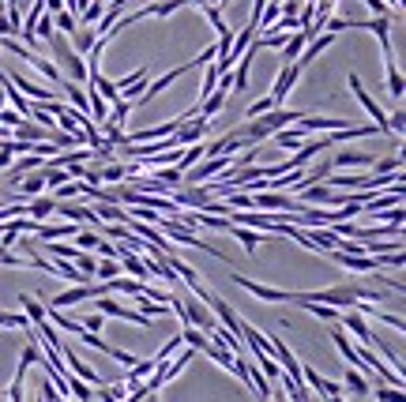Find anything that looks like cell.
<instances>
[{
	"label": "cell",
	"instance_id": "cell-14",
	"mask_svg": "<svg viewBox=\"0 0 406 402\" xmlns=\"http://www.w3.org/2000/svg\"><path fill=\"white\" fill-rule=\"evenodd\" d=\"M203 135H207V120L203 117H192V120H185V124L177 128L173 143H177V147H192V143H203Z\"/></svg>",
	"mask_w": 406,
	"mask_h": 402
},
{
	"label": "cell",
	"instance_id": "cell-18",
	"mask_svg": "<svg viewBox=\"0 0 406 402\" xmlns=\"http://www.w3.org/2000/svg\"><path fill=\"white\" fill-rule=\"evenodd\" d=\"M53 211H57L53 196H34V199H27V219L38 222V226H42L45 219H53Z\"/></svg>",
	"mask_w": 406,
	"mask_h": 402
},
{
	"label": "cell",
	"instance_id": "cell-37",
	"mask_svg": "<svg viewBox=\"0 0 406 402\" xmlns=\"http://www.w3.org/2000/svg\"><path fill=\"white\" fill-rule=\"evenodd\" d=\"M53 34H57V30H53V15H49V12H42V15H38V23H34V38L49 42Z\"/></svg>",
	"mask_w": 406,
	"mask_h": 402
},
{
	"label": "cell",
	"instance_id": "cell-27",
	"mask_svg": "<svg viewBox=\"0 0 406 402\" xmlns=\"http://www.w3.org/2000/svg\"><path fill=\"white\" fill-rule=\"evenodd\" d=\"M94 395H98V402H124L128 388L124 383H102V388H94Z\"/></svg>",
	"mask_w": 406,
	"mask_h": 402
},
{
	"label": "cell",
	"instance_id": "cell-7",
	"mask_svg": "<svg viewBox=\"0 0 406 402\" xmlns=\"http://www.w3.org/2000/svg\"><path fill=\"white\" fill-rule=\"evenodd\" d=\"M196 68H203V60H200V57H192L188 64H181V68H173V71H166V76H158L155 83H150L147 91L139 94V102H150V98H158V94H162L166 87H173V83H177V79H181V76H188V71H196Z\"/></svg>",
	"mask_w": 406,
	"mask_h": 402
},
{
	"label": "cell",
	"instance_id": "cell-33",
	"mask_svg": "<svg viewBox=\"0 0 406 402\" xmlns=\"http://www.w3.org/2000/svg\"><path fill=\"white\" fill-rule=\"evenodd\" d=\"M71 241L79 245V252H94V248L102 245V233H94V230H79Z\"/></svg>",
	"mask_w": 406,
	"mask_h": 402
},
{
	"label": "cell",
	"instance_id": "cell-24",
	"mask_svg": "<svg viewBox=\"0 0 406 402\" xmlns=\"http://www.w3.org/2000/svg\"><path fill=\"white\" fill-rule=\"evenodd\" d=\"M331 339H335V346H339V353H342V357L350 361V368H357V372H361V361H357V353H354V342H350V335L342 331L339 324H335V331H331Z\"/></svg>",
	"mask_w": 406,
	"mask_h": 402
},
{
	"label": "cell",
	"instance_id": "cell-11",
	"mask_svg": "<svg viewBox=\"0 0 406 402\" xmlns=\"http://www.w3.org/2000/svg\"><path fill=\"white\" fill-rule=\"evenodd\" d=\"M328 256L339 263V267L354 271V275H372V271H380L376 256H346V252H328Z\"/></svg>",
	"mask_w": 406,
	"mask_h": 402
},
{
	"label": "cell",
	"instance_id": "cell-26",
	"mask_svg": "<svg viewBox=\"0 0 406 402\" xmlns=\"http://www.w3.org/2000/svg\"><path fill=\"white\" fill-rule=\"evenodd\" d=\"M181 342L188 346V350H196V353H207V335L203 331H196V327H181Z\"/></svg>",
	"mask_w": 406,
	"mask_h": 402
},
{
	"label": "cell",
	"instance_id": "cell-3",
	"mask_svg": "<svg viewBox=\"0 0 406 402\" xmlns=\"http://www.w3.org/2000/svg\"><path fill=\"white\" fill-rule=\"evenodd\" d=\"M60 361H65L68 376H76V380H83V383H87V388H102V383H106V380H102V376H98V372H94V368H91V365H87V361H83V357H79V353H76V350H71V346H60Z\"/></svg>",
	"mask_w": 406,
	"mask_h": 402
},
{
	"label": "cell",
	"instance_id": "cell-25",
	"mask_svg": "<svg viewBox=\"0 0 406 402\" xmlns=\"http://www.w3.org/2000/svg\"><path fill=\"white\" fill-rule=\"evenodd\" d=\"M155 368H158V361H155V357H147V361H135V365L128 368V376H124V383H143L150 372H155Z\"/></svg>",
	"mask_w": 406,
	"mask_h": 402
},
{
	"label": "cell",
	"instance_id": "cell-47",
	"mask_svg": "<svg viewBox=\"0 0 406 402\" xmlns=\"http://www.w3.org/2000/svg\"><path fill=\"white\" fill-rule=\"evenodd\" d=\"M102 4H106V0H102ZM109 4H113V0H109Z\"/></svg>",
	"mask_w": 406,
	"mask_h": 402
},
{
	"label": "cell",
	"instance_id": "cell-35",
	"mask_svg": "<svg viewBox=\"0 0 406 402\" xmlns=\"http://www.w3.org/2000/svg\"><path fill=\"white\" fill-rule=\"evenodd\" d=\"M181 8H185V0H158V4H150V15H155V19H166V15L181 12Z\"/></svg>",
	"mask_w": 406,
	"mask_h": 402
},
{
	"label": "cell",
	"instance_id": "cell-39",
	"mask_svg": "<svg viewBox=\"0 0 406 402\" xmlns=\"http://www.w3.org/2000/svg\"><path fill=\"white\" fill-rule=\"evenodd\" d=\"M301 309L313 312V316H320V320H328V324H339V312H335V309H328V304H313V301H305Z\"/></svg>",
	"mask_w": 406,
	"mask_h": 402
},
{
	"label": "cell",
	"instance_id": "cell-1",
	"mask_svg": "<svg viewBox=\"0 0 406 402\" xmlns=\"http://www.w3.org/2000/svg\"><path fill=\"white\" fill-rule=\"evenodd\" d=\"M301 117H305V109H286L282 106V109H271V113H264V117H252L245 128H237V135H241L245 143H252V147H256V143L271 139V135L282 132V128H293Z\"/></svg>",
	"mask_w": 406,
	"mask_h": 402
},
{
	"label": "cell",
	"instance_id": "cell-19",
	"mask_svg": "<svg viewBox=\"0 0 406 402\" xmlns=\"http://www.w3.org/2000/svg\"><path fill=\"white\" fill-rule=\"evenodd\" d=\"M384 76H387V94H392L395 102H403L406 79H403V71H399V64H395V57H384Z\"/></svg>",
	"mask_w": 406,
	"mask_h": 402
},
{
	"label": "cell",
	"instance_id": "cell-9",
	"mask_svg": "<svg viewBox=\"0 0 406 402\" xmlns=\"http://www.w3.org/2000/svg\"><path fill=\"white\" fill-rule=\"evenodd\" d=\"M350 124H354L350 117H313V113H305L297 120V128L305 135L308 132H342V128H350Z\"/></svg>",
	"mask_w": 406,
	"mask_h": 402
},
{
	"label": "cell",
	"instance_id": "cell-23",
	"mask_svg": "<svg viewBox=\"0 0 406 402\" xmlns=\"http://www.w3.org/2000/svg\"><path fill=\"white\" fill-rule=\"evenodd\" d=\"M305 45H308V34H305V30H293V34L286 38V45H282L278 53H282V60H286V64H293V60L301 57V49H305Z\"/></svg>",
	"mask_w": 406,
	"mask_h": 402
},
{
	"label": "cell",
	"instance_id": "cell-12",
	"mask_svg": "<svg viewBox=\"0 0 406 402\" xmlns=\"http://www.w3.org/2000/svg\"><path fill=\"white\" fill-rule=\"evenodd\" d=\"M34 196H45V177H42V170H34V173H27V177H19V181H15V199H19V203H27V199H34Z\"/></svg>",
	"mask_w": 406,
	"mask_h": 402
},
{
	"label": "cell",
	"instance_id": "cell-29",
	"mask_svg": "<svg viewBox=\"0 0 406 402\" xmlns=\"http://www.w3.org/2000/svg\"><path fill=\"white\" fill-rule=\"evenodd\" d=\"M53 30H57V34H65V38H71L79 30V19L71 12H57V15H53Z\"/></svg>",
	"mask_w": 406,
	"mask_h": 402
},
{
	"label": "cell",
	"instance_id": "cell-17",
	"mask_svg": "<svg viewBox=\"0 0 406 402\" xmlns=\"http://www.w3.org/2000/svg\"><path fill=\"white\" fill-rule=\"evenodd\" d=\"M342 391H350L354 399H369V395H372V383H369V376H365V372H357V368H346Z\"/></svg>",
	"mask_w": 406,
	"mask_h": 402
},
{
	"label": "cell",
	"instance_id": "cell-16",
	"mask_svg": "<svg viewBox=\"0 0 406 402\" xmlns=\"http://www.w3.org/2000/svg\"><path fill=\"white\" fill-rule=\"evenodd\" d=\"M376 158L369 150H342V155L331 158V170H361V166H372Z\"/></svg>",
	"mask_w": 406,
	"mask_h": 402
},
{
	"label": "cell",
	"instance_id": "cell-44",
	"mask_svg": "<svg viewBox=\"0 0 406 402\" xmlns=\"http://www.w3.org/2000/svg\"><path fill=\"white\" fill-rule=\"evenodd\" d=\"M15 34H19V30L8 23V15H0V38H15Z\"/></svg>",
	"mask_w": 406,
	"mask_h": 402
},
{
	"label": "cell",
	"instance_id": "cell-28",
	"mask_svg": "<svg viewBox=\"0 0 406 402\" xmlns=\"http://www.w3.org/2000/svg\"><path fill=\"white\" fill-rule=\"evenodd\" d=\"M113 278H121V263L117 260H98V267H94V282H113Z\"/></svg>",
	"mask_w": 406,
	"mask_h": 402
},
{
	"label": "cell",
	"instance_id": "cell-10",
	"mask_svg": "<svg viewBox=\"0 0 406 402\" xmlns=\"http://www.w3.org/2000/svg\"><path fill=\"white\" fill-rule=\"evenodd\" d=\"M252 207H260L264 214L293 211V196H286V192H252Z\"/></svg>",
	"mask_w": 406,
	"mask_h": 402
},
{
	"label": "cell",
	"instance_id": "cell-38",
	"mask_svg": "<svg viewBox=\"0 0 406 402\" xmlns=\"http://www.w3.org/2000/svg\"><path fill=\"white\" fill-rule=\"evenodd\" d=\"M143 286H147V282H135V278H113V282H109V293L117 289V293H132L135 297Z\"/></svg>",
	"mask_w": 406,
	"mask_h": 402
},
{
	"label": "cell",
	"instance_id": "cell-13",
	"mask_svg": "<svg viewBox=\"0 0 406 402\" xmlns=\"http://www.w3.org/2000/svg\"><path fill=\"white\" fill-rule=\"evenodd\" d=\"M331 42H335V34H316V38H313V42H308V45H305V49H301V57H297V60H293V64H297V68H301V71H305V68H308V64H313V60H320V57H324V53H328V49H331Z\"/></svg>",
	"mask_w": 406,
	"mask_h": 402
},
{
	"label": "cell",
	"instance_id": "cell-2",
	"mask_svg": "<svg viewBox=\"0 0 406 402\" xmlns=\"http://www.w3.org/2000/svg\"><path fill=\"white\" fill-rule=\"evenodd\" d=\"M49 45H53V64H57V71H68L71 83L83 87V83H87V60H83V57H76V49L68 45V38H65V34H53V38H49Z\"/></svg>",
	"mask_w": 406,
	"mask_h": 402
},
{
	"label": "cell",
	"instance_id": "cell-31",
	"mask_svg": "<svg viewBox=\"0 0 406 402\" xmlns=\"http://www.w3.org/2000/svg\"><path fill=\"white\" fill-rule=\"evenodd\" d=\"M65 391H68L76 402H91V399H94V388H87V383L76 380V376H68V380H65Z\"/></svg>",
	"mask_w": 406,
	"mask_h": 402
},
{
	"label": "cell",
	"instance_id": "cell-20",
	"mask_svg": "<svg viewBox=\"0 0 406 402\" xmlns=\"http://www.w3.org/2000/svg\"><path fill=\"white\" fill-rule=\"evenodd\" d=\"M229 233H234V237L241 241L249 256H256V248L264 245V241H271V233H256V230H245V226H229Z\"/></svg>",
	"mask_w": 406,
	"mask_h": 402
},
{
	"label": "cell",
	"instance_id": "cell-32",
	"mask_svg": "<svg viewBox=\"0 0 406 402\" xmlns=\"http://www.w3.org/2000/svg\"><path fill=\"white\" fill-rule=\"evenodd\" d=\"M376 177H392V173H403V155H392V158H376L372 162Z\"/></svg>",
	"mask_w": 406,
	"mask_h": 402
},
{
	"label": "cell",
	"instance_id": "cell-40",
	"mask_svg": "<svg viewBox=\"0 0 406 402\" xmlns=\"http://www.w3.org/2000/svg\"><path fill=\"white\" fill-rule=\"evenodd\" d=\"M203 15H207V23L214 27V34H226V19H222V8H203Z\"/></svg>",
	"mask_w": 406,
	"mask_h": 402
},
{
	"label": "cell",
	"instance_id": "cell-22",
	"mask_svg": "<svg viewBox=\"0 0 406 402\" xmlns=\"http://www.w3.org/2000/svg\"><path fill=\"white\" fill-rule=\"evenodd\" d=\"M19 304H23V316H27V324H30V327L45 324V304L38 301V297H30V293H19Z\"/></svg>",
	"mask_w": 406,
	"mask_h": 402
},
{
	"label": "cell",
	"instance_id": "cell-45",
	"mask_svg": "<svg viewBox=\"0 0 406 402\" xmlns=\"http://www.w3.org/2000/svg\"><path fill=\"white\" fill-rule=\"evenodd\" d=\"M139 402H162V399H158V395H147V399H139Z\"/></svg>",
	"mask_w": 406,
	"mask_h": 402
},
{
	"label": "cell",
	"instance_id": "cell-6",
	"mask_svg": "<svg viewBox=\"0 0 406 402\" xmlns=\"http://www.w3.org/2000/svg\"><path fill=\"white\" fill-rule=\"evenodd\" d=\"M234 282L241 289H249L256 301H267V304H290V289H278V286H264V282H252L245 275H234Z\"/></svg>",
	"mask_w": 406,
	"mask_h": 402
},
{
	"label": "cell",
	"instance_id": "cell-50",
	"mask_svg": "<svg viewBox=\"0 0 406 402\" xmlns=\"http://www.w3.org/2000/svg\"><path fill=\"white\" fill-rule=\"evenodd\" d=\"M38 402H42V399H38Z\"/></svg>",
	"mask_w": 406,
	"mask_h": 402
},
{
	"label": "cell",
	"instance_id": "cell-49",
	"mask_svg": "<svg viewBox=\"0 0 406 402\" xmlns=\"http://www.w3.org/2000/svg\"><path fill=\"white\" fill-rule=\"evenodd\" d=\"M0 15H4V12H0Z\"/></svg>",
	"mask_w": 406,
	"mask_h": 402
},
{
	"label": "cell",
	"instance_id": "cell-8",
	"mask_svg": "<svg viewBox=\"0 0 406 402\" xmlns=\"http://www.w3.org/2000/svg\"><path fill=\"white\" fill-rule=\"evenodd\" d=\"M297 196H301V207L305 203H324V207H342L346 203V192H335V188H328V184H308V188L297 192Z\"/></svg>",
	"mask_w": 406,
	"mask_h": 402
},
{
	"label": "cell",
	"instance_id": "cell-41",
	"mask_svg": "<svg viewBox=\"0 0 406 402\" xmlns=\"http://www.w3.org/2000/svg\"><path fill=\"white\" fill-rule=\"evenodd\" d=\"M376 402H406L403 388H376Z\"/></svg>",
	"mask_w": 406,
	"mask_h": 402
},
{
	"label": "cell",
	"instance_id": "cell-5",
	"mask_svg": "<svg viewBox=\"0 0 406 402\" xmlns=\"http://www.w3.org/2000/svg\"><path fill=\"white\" fill-rule=\"evenodd\" d=\"M297 79H301V68L297 64H282V68H278V76H275V87H271V106L275 109H282V102L290 98V91L293 87H297Z\"/></svg>",
	"mask_w": 406,
	"mask_h": 402
},
{
	"label": "cell",
	"instance_id": "cell-4",
	"mask_svg": "<svg viewBox=\"0 0 406 402\" xmlns=\"http://www.w3.org/2000/svg\"><path fill=\"white\" fill-rule=\"evenodd\" d=\"M346 87H350V94H354V98H357V102H361V106H365V113H369V117H372V124H376V128H380V132H387V113H384V109H380V106H376V98H372V94H369V91H365V83H361V79H357V76H354V71H350Z\"/></svg>",
	"mask_w": 406,
	"mask_h": 402
},
{
	"label": "cell",
	"instance_id": "cell-48",
	"mask_svg": "<svg viewBox=\"0 0 406 402\" xmlns=\"http://www.w3.org/2000/svg\"><path fill=\"white\" fill-rule=\"evenodd\" d=\"M8 4H15V0H8Z\"/></svg>",
	"mask_w": 406,
	"mask_h": 402
},
{
	"label": "cell",
	"instance_id": "cell-21",
	"mask_svg": "<svg viewBox=\"0 0 406 402\" xmlns=\"http://www.w3.org/2000/svg\"><path fill=\"white\" fill-rule=\"evenodd\" d=\"M94 42H98V34H94V27H79L76 34L68 38V45L76 49V57H87V53L94 49Z\"/></svg>",
	"mask_w": 406,
	"mask_h": 402
},
{
	"label": "cell",
	"instance_id": "cell-42",
	"mask_svg": "<svg viewBox=\"0 0 406 402\" xmlns=\"http://www.w3.org/2000/svg\"><path fill=\"white\" fill-rule=\"evenodd\" d=\"M12 162H15V139H4L0 143V170H8Z\"/></svg>",
	"mask_w": 406,
	"mask_h": 402
},
{
	"label": "cell",
	"instance_id": "cell-43",
	"mask_svg": "<svg viewBox=\"0 0 406 402\" xmlns=\"http://www.w3.org/2000/svg\"><path fill=\"white\" fill-rule=\"evenodd\" d=\"M102 327H106V316H98V312H94V316H87V320H83V331H91V335H98Z\"/></svg>",
	"mask_w": 406,
	"mask_h": 402
},
{
	"label": "cell",
	"instance_id": "cell-15",
	"mask_svg": "<svg viewBox=\"0 0 406 402\" xmlns=\"http://www.w3.org/2000/svg\"><path fill=\"white\" fill-rule=\"evenodd\" d=\"M357 30H372L380 49H384V57H395L392 53V23L387 19H357Z\"/></svg>",
	"mask_w": 406,
	"mask_h": 402
},
{
	"label": "cell",
	"instance_id": "cell-34",
	"mask_svg": "<svg viewBox=\"0 0 406 402\" xmlns=\"http://www.w3.org/2000/svg\"><path fill=\"white\" fill-rule=\"evenodd\" d=\"M102 12H106V4H102V0H91V4L83 8V15H79V27H94V23L102 19Z\"/></svg>",
	"mask_w": 406,
	"mask_h": 402
},
{
	"label": "cell",
	"instance_id": "cell-30",
	"mask_svg": "<svg viewBox=\"0 0 406 402\" xmlns=\"http://www.w3.org/2000/svg\"><path fill=\"white\" fill-rule=\"evenodd\" d=\"M275 143H278V147H286V150H293V147L305 143V132H301V128H282V132H275Z\"/></svg>",
	"mask_w": 406,
	"mask_h": 402
},
{
	"label": "cell",
	"instance_id": "cell-46",
	"mask_svg": "<svg viewBox=\"0 0 406 402\" xmlns=\"http://www.w3.org/2000/svg\"><path fill=\"white\" fill-rule=\"evenodd\" d=\"M328 402H346V395H335V399H328Z\"/></svg>",
	"mask_w": 406,
	"mask_h": 402
},
{
	"label": "cell",
	"instance_id": "cell-36",
	"mask_svg": "<svg viewBox=\"0 0 406 402\" xmlns=\"http://www.w3.org/2000/svg\"><path fill=\"white\" fill-rule=\"evenodd\" d=\"M128 113H132V102L117 98V102H113V113H109L106 120H109V124H113V128H121V124H124V120H128Z\"/></svg>",
	"mask_w": 406,
	"mask_h": 402
}]
</instances>
